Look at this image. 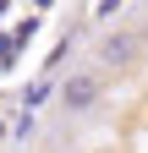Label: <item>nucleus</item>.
<instances>
[{
  "instance_id": "nucleus-3",
  "label": "nucleus",
  "mask_w": 148,
  "mask_h": 153,
  "mask_svg": "<svg viewBox=\"0 0 148 153\" xmlns=\"http://www.w3.org/2000/svg\"><path fill=\"white\" fill-rule=\"evenodd\" d=\"M55 153H71V148H55Z\"/></svg>"
},
{
  "instance_id": "nucleus-2",
  "label": "nucleus",
  "mask_w": 148,
  "mask_h": 153,
  "mask_svg": "<svg viewBox=\"0 0 148 153\" xmlns=\"http://www.w3.org/2000/svg\"><path fill=\"white\" fill-rule=\"evenodd\" d=\"M104 99H110V76L99 71V66H71L66 76H61V93H55V109L66 115V120H93V115L104 109Z\"/></svg>"
},
{
  "instance_id": "nucleus-1",
  "label": "nucleus",
  "mask_w": 148,
  "mask_h": 153,
  "mask_svg": "<svg viewBox=\"0 0 148 153\" xmlns=\"http://www.w3.org/2000/svg\"><path fill=\"white\" fill-rule=\"evenodd\" d=\"M88 66H99L110 82L148 71V27H104L88 49Z\"/></svg>"
}]
</instances>
